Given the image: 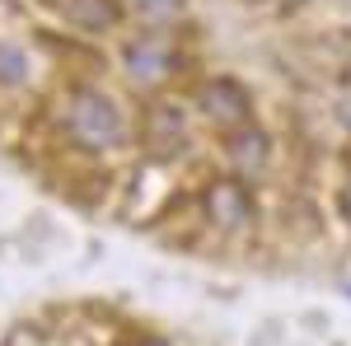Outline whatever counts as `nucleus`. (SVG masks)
Here are the masks:
<instances>
[{
    "instance_id": "39448f33",
    "label": "nucleus",
    "mask_w": 351,
    "mask_h": 346,
    "mask_svg": "<svg viewBox=\"0 0 351 346\" xmlns=\"http://www.w3.org/2000/svg\"><path fill=\"white\" fill-rule=\"evenodd\" d=\"M169 61H173V52L164 47V38H136L132 47H127V71H132L136 80H155V75H164Z\"/></svg>"
},
{
    "instance_id": "0eeeda50",
    "label": "nucleus",
    "mask_w": 351,
    "mask_h": 346,
    "mask_svg": "<svg viewBox=\"0 0 351 346\" xmlns=\"http://www.w3.org/2000/svg\"><path fill=\"white\" fill-rule=\"evenodd\" d=\"M230 160L239 164V169H263L267 164V136L253 132V127H239V132L230 136Z\"/></svg>"
},
{
    "instance_id": "9b49d317",
    "label": "nucleus",
    "mask_w": 351,
    "mask_h": 346,
    "mask_svg": "<svg viewBox=\"0 0 351 346\" xmlns=\"http://www.w3.org/2000/svg\"><path fill=\"white\" fill-rule=\"evenodd\" d=\"M342 122L351 127V89H347V99H342Z\"/></svg>"
},
{
    "instance_id": "20e7f679",
    "label": "nucleus",
    "mask_w": 351,
    "mask_h": 346,
    "mask_svg": "<svg viewBox=\"0 0 351 346\" xmlns=\"http://www.w3.org/2000/svg\"><path fill=\"white\" fill-rule=\"evenodd\" d=\"M202 108H206V117L220 122V127H239L243 117H248V94L234 80H211L206 94H202Z\"/></svg>"
},
{
    "instance_id": "9d476101",
    "label": "nucleus",
    "mask_w": 351,
    "mask_h": 346,
    "mask_svg": "<svg viewBox=\"0 0 351 346\" xmlns=\"http://www.w3.org/2000/svg\"><path fill=\"white\" fill-rule=\"evenodd\" d=\"M342 211H347V220H351V178H347V187H342Z\"/></svg>"
},
{
    "instance_id": "ddd939ff",
    "label": "nucleus",
    "mask_w": 351,
    "mask_h": 346,
    "mask_svg": "<svg viewBox=\"0 0 351 346\" xmlns=\"http://www.w3.org/2000/svg\"><path fill=\"white\" fill-rule=\"evenodd\" d=\"M286 5H300V0H286Z\"/></svg>"
},
{
    "instance_id": "f03ea898",
    "label": "nucleus",
    "mask_w": 351,
    "mask_h": 346,
    "mask_svg": "<svg viewBox=\"0 0 351 346\" xmlns=\"http://www.w3.org/2000/svg\"><path fill=\"white\" fill-rule=\"evenodd\" d=\"M145 150L155 160H169L183 150V112L173 103H155L145 112Z\"/></svg>"
},
{
    "instance_id": "1a4fd4ad",
    "label": "nucleus",
    "mask_w": 351,
    "mask_h": 346,
    "mask_svg": "<svg viewBox=\"0 0 351 346\" xmlns=\"http://www.w3.org/2000/svg\"><path fill=\"white\" fill-rule=\"evenodd\" d=\"M178 5H183V0H136V14H145V19H169Z\"/></svg>"
},
{
    "instance_id": "423d86ee",
    "label": "nucleus",
    "mask_w": 351,
    "mask_h": 346,
    "mask_svg": "<svg viewBox=\"0 0 351 346\" xmlns=\"http://www.w3.org/2000/svg\"><path fill=\"white\" fill-rule=\"evenodd\" d=\"M61 5V14L71 19L75 28H89V33H104V28L117 24V0H56Z\"/></svg>"
},
{
    "instance_id": "7ed1b4c3",
    "label": "nucleus",
    "mask_w": 351,
    "mask_h": 346,
    "mask_svg": "<svg viewBox=\"0 0 351 346\" xmlns=\"http://www.w3.org/2000/svg\"><path fill=\"white\" fill-rule=\"evenodd\" d=\"M206 206H211V220H216V225H225V230L243 225V220H248V211H253L248 187H243L239 178H220V183H211V192H206Z\"/></svg>"
},
{
    "instance_id": "f257e3e1",
    "label": "nucleus",
    "mask_w": 351,
    "mask_h": 346,
    "mask_svg": "<svg viewBox=\"0 0 351 346\" xmlns=\"http://www.w3.org/2000/svg\"><path fill=\"white\" fill-rule=\"evenodd\" d=\"M66 132L75 136L80 145H89V150H108L122 136V112H117V103H112L108 94L80 89L71 99V108H66Z\"/></svg>"
},
{
    "instance_id": "f8f14e48",
    "label": "nucleus",
    "mask_w": 351,
    "mask_h": 346,
    "mask_svg": "<svg viewBox=\"0 0 351 346\" xmlns=\"http://www.w3.org/2000/svg\"><path fill=\"white\" fill-rule=\"evenodd\" d=\"M141 346H164V342H141Z\"/></svg>"
},
{
    "instance_id": "6e6552de",
    "label": "nucleus",
    "mask_w": 351,
    "mask_h": 346,
    "mask_svg": "<svg viewBox=\"0 0 351 346\" xmlns=\"http://www.w3.org/2000/svg\"><path fill=\"white\" fill-rule=\"evenodd\" d=\"M28 75V56L14 42H0V84H24Z\"/></svg>"
}]
</instances>
